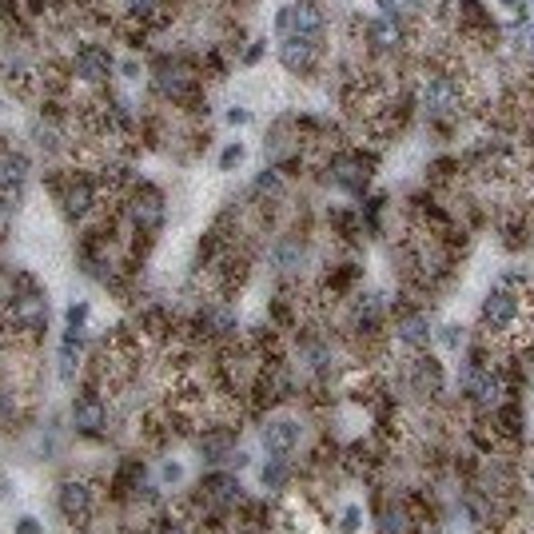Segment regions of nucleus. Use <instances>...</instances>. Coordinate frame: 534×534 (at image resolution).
I'll return each mask as SVG.
<instances>
[{"label": "nucleus", "instance_id": "1", "mask_svg": "<svg viewBox=\"0 0 534 534\" xmlns=\"http://www.w3.org/2000/svg\"><path fill=\"white\" fill-rule=\"evenodd\" d=\"M323 172H327V184L335 192H347V196L363 200L371 192L375 172H379V156L371 148H339V152L327 156Z\"/></svg>", "mask_w": 534, "mask_h": 534}, {"label": "nucleus", "instance_id": "2", "mask_svg": "<svg viewBox=\"0 0 534 534\" xmlns=\"http://www.w3.org/2000/svg\"><path fill=\"white\" fill-rule=\"evenodd\" d=\"M403 387L423 403V407H439L447 403V363L435 355V351H419V355H407L403 359V371H399Z\"/></svg>", "mask_w": 534, "mask_h": 534}, {"label": "nucleus", "instance_id": "3", "mask_svg": "<svg viewBox=\"0 0 534 534\" xmlns=\"http://www.w3.org/2000/svg\"><path fill=\"white\" fill-rule=\"evenodd\" d=\"M152 88L168 104L200 108V64H192L184 56H160L152 68Z\"/></svg>", "mask_w": 534, "mask_h": 534}, {"label": "nucleus", "instance_id": "4", "mask_svg": "<svg viewBox=\"0 0 534 534\" xmlns=\"http://www.w3.org/2000/svg\"><path fill=\"white\" fill-rule=\"evenodd\" d=\"M387 335H391V343L403 347L407 355H419V351H431V343H435V319H431L427 307H407V311L391 315Z\"/></svg>", "mask_w": 534, "mask_h": 534}, {"label": "nucleus", "instance_id": "5", "mask_svg": "<svg viewBox=\"0 0 534 534\" xmlns=\"http://www.w3.org/2000/svg\"><path fill=\"white\" fill-rule=\"evenodd\" d=\"M196 495H200L212 511H220V515H236V511L244 507V499H248L240 475L228 471V467H208V471L200 475V483H196Z\"/></svg>", "mask_w": 534, "mask_h": 534}, {"label": "nucleus", "instance_id": "6", "mask_svg": "<svg viewBox=\"0 0 534 534\" xmlns=\"http://www.w3.org/2000/svg\"><path fill=\"white\" fill-rule=\"evenodd\" d=\"M124 216H128V224L136 228V236H160V228H164V220H168V204H164V196H160V188H152V184H136L132 188V196H128V204H124Z\"/></svg>", "mask_w": 534, "mask_h": 534}, {"label": "nucleus", "instance_id": "7", "mask_svg": "<svg viewBox=\"0 0 534 534\" xmlns=\"http://www.w3.org/2000/svg\"><path fill=\"white\" fill-rule=\"evenodd\" d=\"M275 36H327V12L315 0H295L275 8Z\"/></svg>", "mask_w": 534, "mask_h": 534}, {"label": "nucleus", "instance_id": "8", "mask_svg": "<svg viewBox=\"0 0 534 534\" xmlns=\"http://www.w3.org/2000/svg\"><path fill=\"white\" fill-rule=\"evenodd\" d=\"M363 44L375 52V56H399L407 44H411V28H407V16L395 20V16H367L363 20Z\"/></svg>", "mask_w": 534, "mask_h": 534}, {"label": "nucleus", "instance_id": "9", "mask_svg": "<svg viewBox=\"0 0 534 534\" xmlns=\"http://www.w3.org/2000/svg\"><path fill=\"white\" fill-rule=\"evenodd\" d=\"M327 56V36H283L279 40V64L291 72V76H311L319 72Z\"/></svg>", "mask_w": 534, "mask_h": 534}, {"label": "nucleus", "instance_id": "10", "mask_svg": "<svg viewBox=\"0 0 534 534\" xmlns=\"http://www.w3.org/2000/svg\"><path fill=\"white\" fill-rule=\"evenodd\" d=\"M487 423H491L499 447L519 451L527 443V399H503L499 407L487 411Z\"/></svg>", "mask_w": 534, "mask_h": 534}, {"label": "nucleus", "instance_id": "11", "mask_svg": "<svg viewBox=\"0 0 534 534\" xmlns=\"http://www.w3.org/2000/svg\"><path fill=\"white\" fill-rule=\"evenodd\" d=\"M260 443L271 459H291L303 443V419L295 415H267L260 427Z\"/></svg>", "mask_w": 534, "mask_h": 534}, {"label": "nucleus", "instance_id": "12", "mask_svg": "<svg viewBox=\"0 0 534 534\" xmlns=\"http://www.w3.org/2000/svg\"><path fill=\"white\" fill-rule=\"evenodd\" d=\"M375 534H419L415 507L403 495H379V503H375Z\"/></svg>", "mask_w": 534, "mask_h": 534}, {"label": "nucleus", "instance_id": "13", "mask_svg": "<svg viewBox=\"0 0 534 534\" xmlns=\"http://www.w3.org/2000/svg\"><path fill=\"white\" fill-rule=\"evenodd\" d=\"M72 431L80 439H104L108 435V403L96 391L72 399Z\"/></svg>", "mask_w": 534, "mask_h": 534}, {"label": "nucleus", "instance_id": "14", "mask_svg": "<svg viewBox=\"0 0 534 534\" xmlns=\"http://www.w3.org/2000/svg\"><path fill=\"white\" fill-rule=\"evenodd\" d=\"M56 507H60V515H64L72 527H76V523H88L92 511H96V491H92L84 479H64L60 491H56Z\"/></svg>", "mask_w": 534, "mask_h": 534}, {"label": "nucleus", "instance_id": "15", "mask_svg": "<svg viewBox=\"0 0 534 534\" xmlns=\"http://www.w3.org/2000/svg\"><path fill=\"white\" fill-rule=\"evenodd\" d=\"M96 204H100V184L88 180V176H72L60 188V208H64L68 220H88Z\"/></svg>", "mask_w": 534, "mask_h": 534}, {"label": "nucleus", "instance_id": "16", "mask_svg": "<svg viewBox=\"0 0 534 534\" xmlns=\"http://www.w3.org/2000/svg\"><path fill=\"white\" fill-rule=\"evenodd\" d=\"M72 72L84 80V84H104L112 72H116V60L104 44H84L76 56H72Z\"/></svg>", "mask_w": 534, "mask_h": 534}, {"label": "nucleus", "instance_id": "17", "mask_svg": "<svg viewBox=\"0 0 534 534\" xmlns=\"http://www.w3.org/2000/svg\"><path fill=\"white\" fill-rule=\"evenodd\" d=\"M307 260V244H303V236H279L275 244H271V264L275 271H283V275H295L299 267Z\"/></svg>", "mask_w": 534, "mask_h": 534}, {"label": "nucleus", "instance_id": "18", "mask_svg": "<svg viewBox=\"0 0 534 534\" xmlns=\"http://www.w3.org/2000/svg\"><path fill=\"white\" fill-rule=\"evenodd\" d=\"M287 196V176L279 172V168H264L256 180H252V200L256 204H279Z\"/></svg>", "mask_w": 534, "mask_h": 534}, {"label": "nucleus", "instance_id": "19", "mask_svg": "<svg viewBox=\"0 0 534 534\" xmlns=\"http://www.w3.org/2000/svg\"><path fill=\"white\" fill-rule=\"evenodd\" d=\"M291 479H295L291 459H271V455H267V463L260 467V487L271 491V495H283V491L291 487Z\"/></svg>", "mask_w": 534, "mask_h": 534}, {"label": "nucleus", "instance_id": "20", "mask_svg": "<svg viewBox=\"0 0 534 534\" xmlns=\"http://www.w3.org/2000/svg\"><path fill=\"white\" fill-rule=\"evenodd\" d=\"M467 339H471V331H467L463 323H455V319L435 327V347H439V351H447V355H463Z\"/></svg>", "mask_w": 534, "mask_h": 534}, {"label": "nucleus", "instance_id": "21", "mask_svg": "<svg viewBox=\"0 0 534 534\" xmlns=\"http://www.w3.org/2000/svg\"><path fill=\"white\" fill-rule=\"evenodd\" d=\"M156 479H160V487H180L184 483V463L180 459H164L160 471H156Z\"/></svg>", "mask_w": 534, "mask_h": 534}, {"label": "nucleus", "instance_id": "22", "mask_svg": "<svg viewBox=\"0 0 534 534\" xmlns=\"http://www.w3.org/2000/svg\"><path fill=\"white\" fill-rule=\"evenodd\" d=\"M363 531V507H343L339 511V534H359Z\"/></svg>", "mask_w": 534, "mask_h": 534}, {"label": "nucleus", "instance_id": "23", "mask_svg": "<svg viewBox=\"0 0 534 534\" xmlns=\"http://www.w3.org/2000/svg\"><path fill=\"white\" fill-rule=\"evenodd\" d=\"M248 160V148L236 140V144H228L224 152H220V172H232V168H240Z\"/></svg>", "mask_w": 534, "mask_h": 534}, {"label": "nucleus", "instance_id": "24", "mask_svg": "<svg viewBox=\"0 0 534 534\" xmlns=\"http://www.w3.org/2000/svg\"><path fill=\"white\" fill-rule=\"evenodd\" d=\"M64 323H68V331H84V323H88V303H72V307L64 311Z\"/></svg>", "mask_w": 534, "mask_h": 534}, {"label": "nucleus", "instance_id": "25", "mask_svg": "<svg viewBox=\"0 0 534 534\" xmlns=\"http://www.w3.org/2000/svg\"><path fill=\"white\" fill-rule=\"evenodd\" d=\"M156 534H196V531H192L188 523H180V519H172V515H168V519H160Z\"/></svg>", "mask_w": 534, "mask_h": 534}, {"label": "nucleus", "instance_id": "26", "mask_svg": "<svg viewBox=\"0 0 534 534\" xmlns=\"http://www.w3.org/2000/svg\"><path fill=\"white\" fill-rule=\"evenodd\" d=\"M264 52H267V40H252V48L244 52V64L252 68V64H260L264 60Z\"/></svg>", "mask_w": 534, "mask_h": 534}, {"label": "nucleus", "instance_id": "27", "mask_svg": "<svg viewBox=\"0 0 534 534\" xmlns=\"http://www.w3.org/2000/svg\"><path fill=\"white\" fill-rule=\"evenodd\" d=\"M16 534H44V527H40V519L20 515V519H16Z\"/></svg>", "mask_w": 534, "mask_h": 534}, {"label": "nucleus", "instance_id": "28", "mask_svg": "<svg viewBox=\"0 0 534 534\" xmlns=\"http://www.w3.org/2000/svg\"><path fill=\"white\" fill-rule=\"evenodd\" d=\"M228 124L232 128H244V124H252V112L248 108H228Z\"/></svg>", "mask_w": 534, "mask_h": 534}, {"label": "nucleus", "instance_id": "29", "mask_svg": "<svg viewBox=\"0 0 534 534\" xmlns=\"http://www.w3.org/2000/svg\"><path fill=\"white\" fill-rule=\"evenodd\" d=\"M375 4H379V12H383V16L403 20V4H399V0H375Z\"/></svg>", "mask_w": 534, "mask_h": 534}, {"label": "nucleus", "instance_id": "30", "mask_svg": "<svg viewBox=\"0 0 534 534\" xmlns=\"http://www.w3.org/2000/svg\"><path fill=\"white\" fill-rule=\"evenodd\" d=\"M495 4H499V8H503V12H515V8H519V4H523V0H495Z\"/></svg>", "mask_w": 534, "mask_h": 534}]
</instances>
